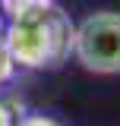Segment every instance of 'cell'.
Listing matches in <instances>:
<instances>
[{
  "instance_id": "1",
  "label": "cell",
  "mask_w": 120,
  "mask_h": 126,
  "mask_svg": "<svg viewBox=\"0 0 120 126\" xmlns=\"http://www.w3.org/2000/svg\"><path fill=\"white\" fill-rule=\"evenodd\" d=\"M73 35L76 29H70L63 13L47 6V10L13 19L10 35H6V47L13 54V63L38 69V66H54L73 47Z\"/></svg>"
},
{
  "instance_id": "2",
  "label": "cell",
  "mask_w": 120,
  "mask_h": 126,
  "mask_svg": "<svg viewBox=\"0 0 120 126\" xmlns=\"http://www.w3.org/2000/svg\"><path fill=\"white\" fill-rule=\"evenodd\" d=\"M73 54L82 69L95 76L120 73V13L98 10L85 16L73 35Z\"/></svg>"
},
{
  "instance_id": "3",
  "label": "cell",
  "mask_w": 120,
  "mask_h": 126,
  "mask_svg": "<svg viewBox=\"0 0 120 126\" xmlns=\"http://www.w3.org/2000/svg\"><path fill=\"white\" fill-rule=\"evenodd\" d=\"M3 6H6V13L13 19H19V16H29V13H38V10L54 6V0H3Z\"/></svg>"
},
{
  "instance_id": "4",
  "label": "cell",
  "mask_w": 120,
  "mask_h": 126,
  "mask_svg": "<svg viewBox=\"0 0 120 126\" xmlns=\"http://www.w3.org/2000/svg\"><path fill=\"white\" fill-rule=\"evenodd\" d=\"M10 66H13V54H10L6 44H0V79L10 76Z\"/></svg>"
},
{
  "instance_id": "5",
  "label": "cell",
  "mask_w": 120,
  "mask_h": 126,
  "mask_svg": "<svg viewBox=\"0 0 120 126\" xmlns=\"http://www.w3.org/2000/svg\"><path fill=\"white\" fill-rule=\"evenodd\" d=\"M19 126H60V123L51 117H25V120H19Z\"/></svg>"
}]
</instances>
